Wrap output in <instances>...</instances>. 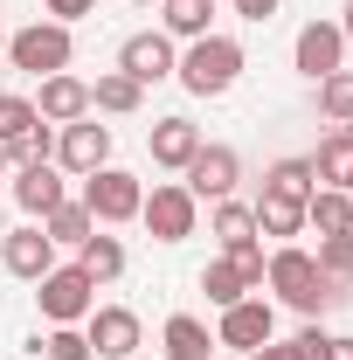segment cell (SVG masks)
I'll return each mask as SVG.
<instances>
[{"label":"cell","mask_w":353,"mask_h":360,"mask_svg":"<svg viewBox=\"0 0 353 360\" xmlns=\"http://www.w3.org/2000/svg\"><path fill=\"white\" fill-rule=\"evenodd\" d=\"M208 14H215V0H160V35H174V42H201V35H215Z\"/></svg>","instance_id":"cell-20"},{"label":"cell","mask_w":353,"mask_h":360,"mask_svg":"<svg viewBox=\"0 0 353 360\" xmlns=\"http://www.w3.org/2000/svg\"><path fill=\"white\" fill-rule=\"evenodd\" d=\"M7 167H14V160H7V146H0V180H7Z\"/></svg>","instance_id":"cell-39"},{"label":"cell","mask_w":353,"mask_h":360,"mask_svg":"<svg viewBox=\"0 0 353 360\" xmlns=\"http://www.w3.org/2000/svg\"><path fill=\"white\" fill-rule=\"evenodd\" d=\"M35 111H42L49 125H77V118H90V84L70 77V70H56V77H42V90H35Z\"/></svg>","instance_id":"cell-15"},{"label":"cell","mask_w":353,"mask_h":360,"mask_svg":"<svg viewBox=\"0 0 353 360\" xmlns=\"http://www.w3.org/2000/svg\"><path fill=\"white\" fill-rule=\"evenodd\" d=\"M35 125H42L35 97H14V90H0V146H21Z\"/></svg>","instance_id":"cell-26"},{"label":"cell","mask_w":353,"mask_h":360,"mask_svg":"<svg viewBox=\"0 0 353 360\" xmlns=\"http://www.w3.org/2000/svg\"><path fill=\"white\" fill-rule=\"evenodd\" d=\"M319 111H326L333 125H353V70H333V77H319Z\"/></svg>","instance_id":"cell-29"},{"label":"cell","mask_w":353,"mask_h":360,"mask_svg":"<svg viewBox=\"0 0 353 360\" xmlns=\"http://www.w3.org/2000/svg\"><path fill=\"white\" fill-rule=\"evenodd\" d=\"M0 236H7V222H0Z\"/></svg>","instance_id":"cell-41"},{"label":"cell","mask_w":353,"mask_h":360,"mask_svg":"<svg viewBox=\"0 0 353 360\" xmlns=\"http://www.w3.org/2000/svg\"><path fill=\"white\" fill-rule=\"evenodd\" d=\"M174 77L194 97H222V90L243 77V42L236 35H201V42H187V56L174 63Z\"/></svg>","instance_id":"cell-2"},{"label":"cell","mask_w":353,"mask_h":360,"mask_svg":"<svg viewBox=\"0 0 353 360\" xmlns=\"http://www.w3.org/2000/svg\"><path fill=\"white\" fill-rule=\"evenodd\" d=\"M84 340H90L97 360H132L139 354V312H132V305H90Z\"/></svg>","instance_id":"cell-8"},{"label":"cell","mask_w":353,"mask_h":360,"mask_svg":"<svg viewBox=\"0 0 353 360\" xmlns=\"http://www.w3.org/2000/svg\"><path fill=\"white\" fill-rule=\"evenodd\" d=\"M319 360H353V340H347V333H333V340H326V354H319Z\"/></svg>","instance_id":"cell-37"},{"label":"cell","mask_w":353,"mask_h":360,"mask_svg":"<svg viewBox=\"0 0 353 360\" xmlns=\"http://www.w3.org/2000/svg\"><path fill=\"white\" fill-rule=\"evenodd\" d=\"M174 35H160V28H146V35H125V49H118V70L132 77V84H167L174 77Z\"/></svg>","instance_id":"cell-12"},{"label":"cell","mask_w":353,"mask_h":360,"mask_svg":"<svg viewBox=\"0 0 353 360\" xmlns=\"http://www.w3.org/2000/svg\"><path fill=\"white\" fill-rule=\"evenodd\" d=\"M201 291H208V305H215V312H229L236 298H250V284L236 277V264H229V257H215V264L201 270Z\"/></svg>","instance_id":"cell-27"},{"label":"cell","mask_w":353,"mask_h":360,"mask_svg":"<svg viewBox=\"0 0 353 360\" xmlns=\"http://www.w3.org/2000/svg\"><path fill=\"white\" fill-rule=\"evenodd\" d=\"M236 14H243V21H270V14H277V0H236Z\"/></svg>","instance_id":"cell-36"},{"label":"cell","mask_w":353,"mask_h":360,"mask_svg":"<svg viewBox=\"0 0 353 360\" xmlns=\"http://www.w3.org/2000/svg\"><path fill=\"white\" fill-rule=\"evenodd\" d=\"M326 340H333V333H326V326H319V319H312L305 333H298V347H305V360H319V354H326Z\"/></svg>","instance_id":"cell-35"},{"label":"cell","mask_w":353,"mask_h":360,"mask_svg":"<svg viewBox=\"0 0 353 360\" xmlns=\"http://www.w3.org/2000/svg\"><path fill=\"white\" fill-rule=\"evenodd\" d=\"M139 201H146V180L125 174V167H97V174H84V208L90 222H139Z\"/></svg>","instance_id":"cell-3"},{"label":"cell","mask_w":353,"mask_h":360,"mask_svg":"<svg viewBox=\"0 0 353 360\" xmlns=\"http://www.w3.org/2000/svg\"><path fill=\"white\" fill-rule=\"evenodd\" d=\"M250 215H257V236H277V243H284V236L305 229V201H298V194H270V187H264V201H257Z\"/></svg>","instance_id":"cell-22"},{"label":"cell","mask_w":353,"mask_h":360,"mask_svg":"<svg viewBox=\"0 0 353 360\" xmlns=\"http://www.w3.org/2000/svg\"><path fill=\"white\" fill-rule=\"evenodd\" d=\"M77 270H84L90 284H118L125 277V243L118 236H90L84 250H77Z\"/></svg>","instance_id":"cell-23"},{"label":"cell","mask_w":353,"mask_h":360,"mask_svg":"<svg viewBox=\"0 0 353 360\" xmlns=\"http://www.w3.org/2000/svg\"><path fill=\"white\" fill-rule=\"evenodd\" d=\"M319 270H326V284H333V305L353 291V229L347 236H319Z\"/></svg>","instance_id":"cell-24"},{"label":"cell","mask_w":353,"mask_h":360,"mask_svg":"<svg viewBox=\"0 0 353 360\" xmlns=\"http://www.w3.org/2000/svg\"><path fill=\"white\" fill-rule=\"evenodd\" d=\"M222 257H229V264H236V277H243V284H250V291H257V284H264V243H257V236H243V243H229V250H222Z\"/></svg>","instance_id":"cell-32"},{"label":"cell","mask_w":353,"mask_h":360,"mask_svg":"<svg viewBox=\"0 0 353 360\" xmlns=\"http://www.w3.org/2000/svg\"><path fill=\"white\" fill-rule=\"evenodd\" d=\"M291 63L305 70L312 84L333 77V70H347V35H340V21H305L298 42H291Z\"/></svg>","instance_id":"cell-10"},{"label":"cell","mask_w":353,"mask_h":360,"mask_svg":"<svg viewBox=\"0 0 353 360\" xmlns=\"http://www.w3.org/2000/svg\"><path fill=\"white\" fill-rule=\"evenodd\" d=\"M312 180H319V187H347V194H353V125H340L333 139H319V153H312Z\"/></svg>","instance_id":"cell-17"},{"label":"cell","mask_w":353,"mask_h":360,"mask_svg":"<svg viewBox=\"0 0 353 360\" xmlns=\"http://www.w3.org/2000/svg\"><path fill=\"white\" fill-rule=\"evenodd\" d=\"M139 222L153 229V243H187L194 222H201V201H194L180 180H160V187L139 201Z\"/></svg>","instance_id":"cell-5"},{"label":"cell","mask_w":353,"mask_h":360,"mask_svg":"<svg viewBox=\"0 0 353 360\" xmlns=\"http://www.w3.org/2000/svg\"><path fill=\"white\" fill-rule=\"evenodd\" d=\"M42 236H49V243H70V250H84L90 236H97V222H90L84 201H63V208H49V215H42Z\"/></svg>","instance_id":"cell-25"},{"label":"cell","mask_w":353,"mask_h":360,"mask_svg":"<svg viewBox=\"0 0 353 360\" xmlns=\"http://www.w3.org/2000/svg\"><path fill=\"white\" fill-rule=\"evenodd\" d=\"M208 236H215L222 250H229V243H243V236H257V215H250V208H243V201L229 194V201H215V215H208Z\"/></svg>","instance_id":"cell-28"},{"label":"cell","mask_w":353,"mask_h":360,"mask_svg":"<svg viewBox=\"0 0 353 360\" xmlns=\"http://www.w3.org/2000/svg\"><path fill=\"white\" fill-rule=\"evenodd\" d=\"M236 180H243L236 146H208V139H201V153L187 160V180H180V187H187L194 201H229V194H236Z\"/></svg>","instance_id":"cell-7"},{"label":"cell","mask_w":353,"mask_h":360,"mask_svg":"<svg viewBox=\"0 0 353 360\" xmlns=\"http://www.w3.org/2000/svg\"><path fill=\"white\" fill-rule=\"evenodd\" d=\"M56 167H63V174H97V167H111V125H97V118L63 125V132H56Z\"/></svg>","instance_id":"cell-9"},{"label":"cell","mask_w":353,"mask_h":360,"mask_svg":"<svg viewBox=\"0 0 353 360\" xmlns=\"http://www.w3.org/2000/svg\"><path fill=\"white\" fill-rule=\"evenodd\" d=\"M139 104H146V84H132L125 70H104V77L90 84V111H111V118H132Z\"/></svg>","instance_id":"cell-21"},{"label":"cell","mask_w":353,"mask_h":360,"mask_svg":"<svg viewBox=\"0 0 353 360\" xmlns=\"http://www.w3.org/2000/svg\"><path fill=\"white\" fill-rule=\"evenodd\" d=\"M14 201H21V215H35V222H42L49 208H63V201H70V187H63V167H56V160H35V167H21V174H14Z\"/></svg>","instance_id":"cell-14"},{"label":"cell","mask_w":353,"mask_h":360,"mask_svg":"<svg viewBox=\"0 0 353 360\" xmlns=\"http://www.w3.org/2000/svg\"><path fill=\"white\" fill-rule=\"evenodd\" d=\"M264 284L291 305V312H305L319 319L326 305H333V284H326V270H319V257L312 250H298V243H284V250H270V264H264Z\"/></svg>","instance_id":"cell-1"},{"label":"cell","mask_w":353,"mask_h":360,"mask_svg":"<svg viewBox=\"0 0 353 360\" xmlns=\"http://www.w3.org/2000/svg\"><path fill=\"white\" fill-rule=\"evenodd\" d=\"M160 347H167V360H208L215 354V333H208L194 312H174L167 333H160Z\"/></svg>","instance_id":"cell-19"},{"label":"cell","mask_w":353,"mask_h":360,"mask_svg":"<svg viewBox=\"0 0 353 360\" xmlns=\"http://www.w3.org/2000/svg\"><path fill=\"white\" fill-rule=\"evenodd\" d=\"M139 7H153V0H139Z\"/></svg>","instance_id":"cell-40"},{"label":"cell","mask_w":353,"mask_h":360,"mask_svg":"<svg viewBox=\"0 0 353 360\" xmlns=\"http://www.w3.org/2000/svg\"><path fill=\"white\" fill-rule=\"evenodd\" d=\"M42 7L63 21V28H70V21H84V14H97V0H42Z\"/></svg>","instance_id":"cell-34"},{"label":"cell","mask_w":353,"mask_h":360,"mask_svg":"<svg viewBox=\"0 0 353 360\" xmlns=\"http://www.w3.org/2000/svg\"><path fill=\"white\" fill-rule=\"evenodd\" d=\"M146 146H153V167L187 174V160L201 153V125H194V118H160V125L146 132Z\"/></svg>","instance_id":"cell-16"},{"label":"cell","mask_w":353,"mask_h":360,"mask_svg":"<svg viewBox=\"0 0 353 360\" xmlns=\"http://www.w3.org/2000/svg\"><path fill=\"white\" fill-rule=\"evenodd\" d=\"M243 360H305V347L298 340H264L257 354H243Z\"/></svg>","instance_id":"cell-33"},{"label":"cell","mask_w":353,"mask_h":360,"mask_svg":"<svg viewBox=\"0 0 353 360\" xmlns=\"http://www.w3.org/2000/svg\"><path fill=\"white\" fill-rule=\"evenodd\" d=\"M340 35H347V42H353V0H347V21H340Z\"/></svg>","instance_id":"cell-38"},{"label":"cell","mask_w":353,"mask_h":360,"mask_svg":"<svg viewBox=\"0 0 353 360\" xmlns=\"http://www.w3.org/2000/svg\"><path fill=\"white\" fill-rule=\"evenodd\" d=\"M270 333H277V312H270V298H236L215 326V347H236V354H257Z\"/></svg>","instance_id":"cell-11"},{"label":"cell","mask_w":353,"mask_h":360,"mask_svg":"<svg viewBox=\"0 0 353 360\" xmlns=\"http://www.w3.org/2000/svg\"><path fill=\"white\" fill-rule=\"evenodd\" d=\"M0 264L14 270V277H28V284H42L49 270H56V243L42 236V222L7 229V236H0Z\"/></svg>","instance_id":"cell-13"},{"label":"cell","mask_w":353,"mask_h":360,"mask_svg":"<svg viewBox=\"0 0 353 360\" xmlns=\"http://www.w3.org/2000/svg\"><path fill=\"white\" fill-rule=\"evenodd\" d=\"M35 354H49V360H97L90 340H84V326H49L42 340H35Z\"/></svg>","instance_id":"cell-30"},{"label":"cell","mask_w":353,"mask_h":360,"mask_svg":"<svg viewBox=\"0 0 353 360\" xmlns=\"http://www.w3.org/2000/svg\"><path fill=\"white\" fill-rule=\"evenodd\" d=\"M264 187H270V194H298V201H305V194H312V160H277V167L264 174Z\"/></svg>","instance_id":"cell-31"},{"label":"cell","mask_w":353,"mask_h":360,"mask_svg":"<svg viewBox=\"0 0 353 360\" xmlns=\"http://www.w3.org/2000/svg\"><path fill=\"white\" fill-rule=\"evenodd\" d=\"M70 56H77V42H70L63 21H28V28L7 42V63L28 70V77H56V70H70Z\"/></svg>","instance_id":"cell-4"},{"label":"cell","mask_w":353,"mask_h":360,"mask_svg":"<svg viewBox=\"0 0 353 360\" xmlns=\"http://www.w3.org/2000/svg\"><path fill=\"white\" fill-rule=\"evenodd\" d=\"M35 291H42V319H49V326H84L90 305H97V284H90L77 264H56Z\"/></svg>","instance_id":"cell-6"},{"label":"cell","mask_w":353,"mask_h":360,"mask_svg":"<svg viewBox=\"0 0 353 360\" xmlns=\"http://www.w3.org/2000/svg\"><path fill=\"white\" fill-rule=\"evenodd\" d=\"M305 229H319V236H347V229H353V194H347V187H312V194H305Z\"/></svg>","instance_id":"cell-18"}]
</instances>
